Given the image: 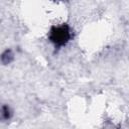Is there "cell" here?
Here are the masks:
<instances>
[{"mask_svg": "<svg viewBox=\"0 0 129 129\" xmlns=\"http://www.w3.org/2000/svg\"><path fill=\"white\" fill-rule=\"evenodd\" d=\"M71 38L70 28L67 24L59 26H52L49 31V39L55 46L64 45Z\"/></svg>", "mask_w": 129, "mask_h": 129, "instance_id": "cell-1", "label": "cell"}, {"mask_svg": "<svg viewBox=\"0 0 129 129\" xmlns=\"http://www.w3.org/2000/svg\"><path fill=\"white\" fill-rule=\"evenodd\" d=\"M2 116L4 119H8L9 116H10V111H9V108L7 106H3L2 108Z\"/></svg>", "mask_w": 129, "mask_h": 129, "instance_id": "cell-2", "label": "cell"}]
</instances>
